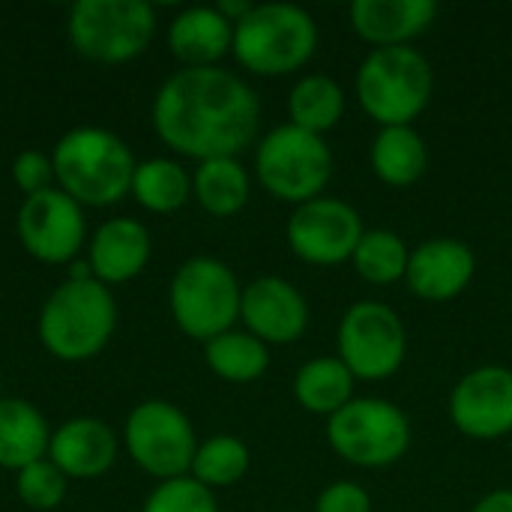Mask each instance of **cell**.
I'll use <instances>...</instances> for the list:
<instances>
[{
    "instance_id": "cell-1",
    "label": "cell",
    "mask_w": 512,
    "mask_h": 512,
    "mask_svg": "<svg viewBox=\"0 0 512 512\" xmlns=\"http://www.w3.org/2000/svg\"><path fill=\"white\" fill-rule=\"evenodd\" d=\"M255 90L222 66H183L153 99L156 135L180 156L237 159L258 135Z\"/></svg>"
},
{
    "instance_id": "cell-2",
    "label": "cell",
    "mask_w": 512,
    "mask_h": 512,
    "mask_svg": "<svg viewBox=\"0 0 512 512\" xmlns=\"http://www.w3.org/2000/svg\"><path fill=\"white\" fill-rule=\"evenodd\" d=\"M57 189L90 207L117 204L132 189L135 156L126 141L102 126L69 129L51 153Z\"/></svg>"
},
{
    "instance_id": "cell-3",
    "label": "cell",
    "mask_w": 512,
    "mask_h": 512,
    "mask_svg": "<svg viewBox=\"0 0 512 512\" xmlns=\"http://www.w3.org/2000/svg\"><path fill=\"white\" fill-rule=\"evenodd\" d=\"M117 327V300L99 279H66L39 312V339L66 363L96 357Z\"/></svg>"
},
{
    "instance_id": "cell-4",
    "label": "cell",
    "mask_w": 512,
    "mask_h": 512,
    "mask_svg": "<svg viewBox=\"0 0 512 512\" xmlns=\"http://www.w3.org/2000/svg\"><path fill=\"white\" fill-rule=\"evenodd\" d=\"M318 48L315 18L294 3H258L234 24L231 54L261 78H279L303 69Z\"/></svg>"
},
{
    "instance_id": "cell-5",
    "label": "cell",
    "mask_w": 512,
    "mask_h": 512,
    "mask_svg": "<svg viewBox=\"0 0 512 512\" xmlns=\"http://www.w3.org/2000/svg\"><path fill=\"white\" fill-rule=\"evenodd\" d=\"M360 108L384 126H411L429 105L435 90V72L426 54L411 45L372 48L354 81Z\"/></svg>"
},
{
    "instance_id": "cell-6",
    "label": "cell",
    "mask_w": 512,
    "mask_h": 512,
    "mask_svg": "<svg viewBox=\"0 0 512 512\" xmlns=\"http://www.w3.org/2000/svg\"><path fill=\"white\" fill-rule=\"evenodd\" d=\"M255 174L273 198L300 207L324 195L333 177V150L324 135L285 123L261 138Z\"/></svg>"
},
{
    "instance_id": "cell-7",
    "label": "cell",
    "mask_w": 512,
    "mask_h": 512,
    "mask_svg": "<svg viewBox=\"0 0 512 512\" xmlns=\"http://www.w3.org/2000/svg\"><path fill=\"white\" fill-rule=\"evenodd\" d=\"M240 300H243V288L234 270L210 255H198L180 264L168 291V303L177 327L204 345L234 330L240 318Z\"/></svg>"
},
{
    "instance_id": "cell-8",
    "label": "cell",
    "mask_w": 512,
    "mask_h": 512,
    "mask_svg": "<svg viewBox=\"0 0 512 512\" xmlns=\"http://www.w3.org/2000/svg\"><path fill=\"white\" fill-rule=\"evenodd\" d=\"M327 441L339 459L357 468H390L411 447L405 411L387 399H351L327 420Z\"/></svg>"
},
{
    "instance_id": "cell-9",
    "label": "cell",
    "mask_w": 512,
    "mask_h": 512,
    "mask_svg": "<svg viewBox=\"0 0 512 512\" xmlns=\"http://www.w3.org/2000/svg\"><path fill=\"white\" fill-rule=\"evenodd\" d=\"M66 30L78 54L96 63H126L150 45L156 12L147 0H78Z\"/></svg>"
},
{
    "instance_id": "cell-10",
    "label": "cell",
    "mask_w": 512,
    "mask_h": 512,
    "mask_svg": "<svg viewBox=\"0 0 512 512\" xmlns=\"http://www.w3.org/2000/svg\"><path fill=\"white\" fill-rule=\"evenodd\" d=\"M339 360L357 381H384L396 375L408 354V333L402 318L381 300L354 303L336 333Z\"/></svg>"
},
{
    "instance_id": "cell-11",
    "label": "cell",
    "mask_w": 512,
    "mask_h": 512,
    "mask_svg": "<svg viewBox=\"0 0 512 512\" xmlns=\"http://www.w3.org/2000/svg\"><path fill=\"white\" fill-rule=\"evenodd\" d=\"M126 450L141 471L165 483L189 477L198 441L189 417L177 405L150 399L141 402L126 420Z\"/></svg>"
},
{
    "instance_id": "cell-12",
    "label": "cell",
    "mask_w": 512,
    "mask_h": 512,
    "mask_svg": "<svg viewBox=\"0 0 512 512\" xmlns=\"http://www.w3.org/2000/svg\"><path fill=\"white\" fill-rule=\"evenodd\" d=\"M363 234L366 228L360 213L351 204L327 195L294 207L285 225V240L291 252L315 267H339L351 261Z\"/></svg>"
},
{
    "instance_id": "cell-13",
    "label": "cell",
    "mask_w": 512,
    "mask_h": 512,
    "mask_svg": "<svg viewBox=\"0 0 512 512\" xmlns=\"http://www.w3.org/2000/svg\"><path fill=\"white\" fill-rule=\"evenodd\" d=\"M18 237L21 246L42 264L72 261L87 237L81 204L57 186L24 198L18 210Z\"/></svg>"
},
{
    "instance_id": "cell-14",
    "label": "cell",
    "mask_w": 512,
    "mask_h": 512,
    "mask_svg": "<svg viewBox=\"0 0 512 512\" xmlns=\"http://www.w3.org/2000/svg\"><path fill=\"white\" fill-rule=\"evenodd\" d=\"M453 426L474 441H498L512 432V369L480 366L450 393Z\"/></svg>"
},
{
    "instance_id": "cell-15",
    "label": "cell",
    "mask_w": 512,
    "mask_h": 512,
    "mask_svg": "<svg viewBox=\"0 0 512 512\" xmlns=\"http://www.w3.org/2000/svg\"><path fill=\"white\" fill-rule=\"evenodd\" d=\"M240 321L264 345H291L309 327V303L288 279L261 276L243 288Z\"/></svg>"
},
{
    "instance_id": "cell-16",
    "label": "cell",
    "mask_w": 512,
    "mask_h": 512,
    "mask_svg": "<svg viewBox=\"0 0 512 512\" xmlns=\"http://www.w3.org/2000/svg\"><path fill=\"white\" fill-rule=\"evenodd\" d=\"M477 273L474 252L456 237H432L411 249L405 285L414 297L429 303H447L468 291Z\"/></svg>"
},
{
    "instance_id": "cell-17",
    "label": "cell",
    "mask_w": 512,
    "mask_h": 512,
    "mask_svg": "<svg viewBox=\"0 0 512 512\" xmlns=\"http://www.w3.org/2000/svg\"><path fill=\"white\" fill-rule=\"evenodd\" d=\"M438 18L432 0H354L351 27L375 48H402L423 36Z\"/></svg>"
},
{
    "instance_id": "cell-18",
    "label": "cell",
    "mask_w": 512,
    "mask_h": 512,
    "mask_svg": "<svg viewBox=\"0 0 512 512\" xmlns=\"http://www.w3.org/2000/svg\"><path fill=\"white\" fill-rule=\"evenodd\" d=\"M48 459L69 477V480H93L102 477L117 459V438L114 432L93 417H75L51 432Z\"/></svg>"
},
{
    "instance_id": "cell-19",
    "label": "cell",
    "mask_w": 512,
    "mask_h": 512,
    "mask_svg": "<svg viewBox=\"0 0 512 512\" xmlns=\"http://www.w3.org/2000/svg\"><path fill=\"white\" fill-rule=\"evenodd\" d=\"M150 261V234L135 219H108L90 240V270L102 285L135 279Z\"/></svg>"
},
{
    "instance_id": "cell-20",
    "label": "cell",
    "mask_w": 512,
    "mask_h": 512,
    "mask_svg": "<svg viewBox=\"0 0 512 512\" xmlns=\"http://www.w3.org/2000/svg\"><path fill=\"white\" fill-rule=\"evenodd\" d=\"M234 45V24L216 6H189L168 27V48L186 66H216Z\"/></svg>"
},
{
    "instance_id": "cell-21",
    "label": "cell",
    "mask_w": 512,
    "mask_h": 512,
    "mask_svg": "<svg viewBox=\"0 0 512 512\" xmlns=\"http://www.w3.org/2000/svg\"><path fill=\"white\" fill-rule=\"evenodd\" d=\"M51 429L24 399H0V468L21 471L48 456Z\"/></svg>"
},
{
    "instance_id": "cell-22",
    "label": "cell",
    "mask_w": 512,
    "mask_h": 512,
    "mask_svg": "<svg viewBox=\"0 0 512 512\" xmlns=\"http://www.w3.org/2000/svg\"><path fill=\"white\" fill-rule=\"evenodd\" d=\"M375 177L393 189L414 186L429 168V150L414 126H384L369 150Z\"/></svg>"
},
{
    "instance_id": "cell-23",
    "label": "cell",
    "mask_w": 512,
    "mask_h": 512,
    "mask_svg": "<svg viewBox=\"0 0 512 512\" xmlns=\"http://www.w3.org/2000/svg\"><path fill=\"white\" fill-rule=\"evenodd\" d=\"M357 378L339 357H315L303 363L294 375V399L303 411L318 417H333L354 399Z\"/></svg>"
},
{
    "instance_id": "cell-24",
    "label": "cell",
    "mask_w": 512,
    "mask_h": 512,
    "mask_svg": "<svg viewBox=\"0 0 512 512\" xmlns=\"http://www.w3.org/2000/svg\"><path fill=\"white\" fill-rule=\"evenodd\" d=\"M345 114V90L330 75H303L288 93V123L315 135L330 132Z\"/></svg>"
},
{
    "instance_id": "cell-25",
    "label": "cell",
    "mask_w": 512,
    "mask_h": 512,
    "mask_svg": "<svg viewBox=\"0 0 512 512\" xmlns=\"http://www.w3.org/2000/svg\"><path fill=\"white\" fill-rule=\"evenodd\" d=\"M249 174L240 159H210L198 162L192 177V195L210 216H237L249 201Z\"/></svg>"
},
{
    "instance_id": "cell-26",
    "label": "cell",
    "mask_w": 512,
    "mask_h": 512,
    "mask_svg": "<svg viewBox=\"0 0 512 512\" xmlns=\"http://www.w3.org/2000/svg\"><path fill=\"white\" fill-rule=\"evenodd\" d=\"M204 360L213 375L231 384H252L270 366V345L246 330H228L204 345Z\"/></svg>"
},
{
    "instance_id": "cell-27",
    "label": "cell",
    "mask_w": 512,
    "mask_h": 512,
    "mask_svg": "<svg viewBox=\"0 0 512 512\" xmlns=\"http://www.w3.org/2000/svg\"><path fill=\"white\" fill-rule=\"evenodd\" d=\"M129 192L150 213H174L189 201L192 180H189V174H186V168L180 162L156 156V159H147V162L135 165Z\"/></svg>"
},
{
    "instance_id": "cell-28",
    "label": "cell",
    "mask_w": 512,
    "mask_h": 512,
    "mask_svg": "<svg viewBox=\"0 0 512 512\" xmlns=\"http://www.w3.org/2000/svg\"><path fill=\"white\" fill-rule=\"evenodd\" d=\"M408 258H411V249L405 246V240L396 231L372 228L360 237V243L351 255V264L363 282L393 285V282L405 279Z\"/></svg>"
},
{
    "instance_id": "cell-29",
    "label": "cell",
    "mask_w": 512,
    "mask_h": 512,
    "mask_svg": "<svg viewBox=\"0 0 512 512\" xmlns=\"http://www.w3.org/2000/svg\"><path fill=\"white\" fill-rule=\"evenodd\" d=\"M246 471H249V447L234 435H216L198 444L189 477L213 492V489H228L240 483Z\"/></svg>"
},
{
    "instance_id": "cell-30",
    "label": "cell",
    "mask_w": 512,
    "mask_h": 512,
    "mask_svg": "<svg viewBox=\"0 0 512 512\" xmlns=\"http://www.w3.org/2000/svg\"><path fill=\"white\" fill-rule=\"evenodd\" d=\"M66 483H69V477L51 459H39V462L18 471L15 492H18L21 504H27L30 510L48 512L63 504Z\"/></svg>"
},
{
    "instance_id": "cell-31",
    "label": "cell",
    "mask_w": 512,
    "mask_h": 512,
    "mask_svg": "<svg viewBox=\"0 0 512 512\" xmlns=\"http://www.w3.org/2000/svg\"><path fill=\"white\" fill-rule=\"evenodd\" d=\"M144 512H219V507L216 495L207 486H201L192 477H177L159 483L150 492Z\"/></svg>"
},
{
    "instance_id": "cell-32",
    "label": "cell",
    "mask_w": 512,
    "mask_h": 512,
    "mask_svg": "<svg viewBox=\"0 0 512 512\" xmlns=\"http://www.w3.org/2000/svg\"><path fill=\"white\" fill-rule=\"evenodd\" d=\"M12 180L15 186L30 198V195H39L45 189H54L51 183L57 180L54 177V165H51V156H45L42 150H21L12 162Z\"/></svg>"
},
{
    "instance_id": "cell-33",
    "label": "cell",
    "mask_w": 512,
    "mask_h": 512,
    "mask_svg": "<svg viewBox=\"0 0 512 512\" xmlns=\"http://www.w3.org/2000/svg\"><path fill=\"white\" fill-rule=\"evenodd\" d=\"M315 512H372V498L360 483L339 480L318 495Z\"/></svg>"
},
{
    "instance_id": "cell-34",
    "label": "cell",
    "mask_w": 512,
    "mask_h": 512,
    "mask_svg": "<svg viewBox=\"0 0 512 512\" xmlns=\"http://www.w3.org/2000/svg\"><path fill=\"white\" fill-rule=\"evenodd\" d=\"M471 512H512V489H495L483 495Z\"/></svg>"
},
{
    "instance_id": "cell-35",
    "label": "cell",
    "mask_w": 512,
    "mask_h": 512,
    "mask_svg": "<svg viewBox=\"0 0 512 512\" xmlns=\"http://www.w3.org/2000/svg\"><path fill=\"white\" fill-rule=\"evenodd\" d=\"M0 387H3V384H0Z\"/></svg>"
},
{
    "instance_id": "cell-36",
    "label": "cell",
    "mask_w": 512,
    "mask_h": 512,
    "mask_svg": "<svg viewBox=\"0 0 512 512\" xmlns=\"http://www.w3.org/2000/svg\"><path fill=\"white\" fill-rule=\"evenodd\" d=\"M510 369H512V366H510Z\"/></svg>"
}]
</instances>
